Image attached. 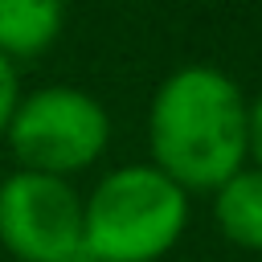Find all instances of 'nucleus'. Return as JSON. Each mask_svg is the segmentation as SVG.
Masks as SVG:
<instances>
[{"label": "nucleus", "instance_id": "1", "mask_svg": "<svg viewBox=\"0 0 262 262\" xmlns=\"http://www.w3.org/2000/svg\"><path fill=\"white\" fill-rule=\"evenodd\" d=\"M246 123L250 98L225 70L209 61L180 66L156 86L147 106L151 168L184 192H213L250 160Z\"/></svg>", "mask_w": 262, "mask_h": 262}, {"label": "nucleus", "instance_id": "2", "mask_svg": "<svg viewBox=\"0 0 262 262\" xmlns=\"http://www.w3.org/2000/svg\"><path fill=\"white\" fill-rule=\"evenodd\" d=\"M188 225V192L151 164H119L82 196L86 262H160Z\"/></svg>", "mask_w": 262, "mask_h": 262}, {"label": "nucleus", "instance_id": "3", "mask_svg": "<svg viewBox=\"0 0 262 262\" xmlns=\"http://www.w3.org/2000/svg\"><path fill=\"white\" fill-rule=\"evenodd\" d=\"M8 151L16 156V168L45 172V176H78L111 143V115L106 106L70 82L37 86L20 94L16 115L4 131Z\"/></svg>", "mask_w": 262, "mask_h": 262}, {"label": "nucleus", "instance_id": "4", "mask_svg": "<svg viewBox=\"0 0 262 262\" xmlns=\"http://www.w3.org/2000/svg\"><path fill=\"white\" fill-rule=\"evenodd\" d=\"M0 246L16 262H86L78 188L61 176L12 168L0 180Z\"/></svg>", "mask_w": 262, "mask_h": 262}, {"label": "nucleus", "instance_id": "5", "mask_svg": "<svg viewBox=\"0 0 262 262\" xmlns=\"http://www.w3.org/2000/svg\"><path fill=\"white\" fill-rule=\"evenodd\" d=\"M66 25V8L57 0H0V57L12 66L45 53Z\"/></svg>", "mask_w": 262, "mask_h": 262}, {"label": "nucleus", "instance_id": "6", "mask_svg": "<svg viewBox=\"0 0 262 262\" xmlns=\"http://www.w3.org/2000/svg\"><path fill=\"white\" fill-rule=\"evenodd\" d=\"M213 221L233 246L262 254V168H242L213 188Z\"/></svg>", "mask_w": 262, "mask_h": 262}, {"label": "nucleus", "instance_id": "7", "mask_svg": "<svg viewBox=\"0 0 262 262\" xmlns=\"http://www.w3.org/2000/svg\"><path fill=\"white\" fill-rule=\"evenodd\" d=\"M20 74H16V66L8 61V57H0V139H4V131H8V123H12V115H16V102H20Z\"/></svg>", "mask_w": 262, "mask_h": 262}, {"label": "nucleus", "instance_id": "8", "mask_svg": "<svg viewBox=\"0 0 262 262\" xmlns=\"http://www.w3.org/2000/svg\"><path fill=\"white\" fill-rule=\"evenodd\" d=\"M246 139H250V160H254V168H262V94H258V98H250Z\"/></svg>", "mask_w": 262, "mask_h": 262}]
</instances>
